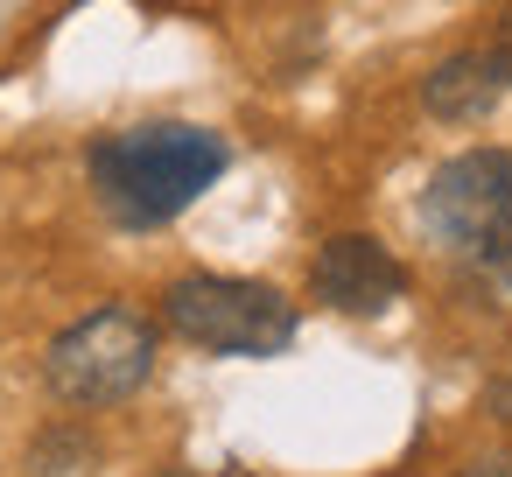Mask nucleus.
I'll list each match as a JSON object with an SVG mask.
<instances>
[{
    "label": "nucleus",
    "instance_id": "nucleus-1",
    "mask_svg": "<svg viewBox=\"0 0 512 477\" xmlns=\"http://www.w3.org/2000/svg\"><path fill=\"white\" fill-rule=\"evenodd\" d=\"M232 148L211 134V127H190V120H141V127H120L106 141H92V197L113 225L127 232H155L169 218H183L218 176H225Z\"/></svg>",
    "mask_w": 512,
    "mask_h": 477
},
{
    "label": "nucleus",
    "instance_id": "nucleus-2",
    "mask_svg": "<svg viewBox=\"0 0 512 477\" xmlns=\"http://www.w3.org/2000/svg\"><path fill=\"white\" fill-rule=\"evenodd\" d=\"M421 225L435 246L484 281L512 288V155L505 148H470L442 162L421 190Z\"/></svg>",
    "mask_w": 512,
    "mask_h": 477
},
{
    "label": "nucleus",
    "instance_id": "nucleus-3",
    "mask_svg": "<svg viewBox=\"0 0 512 477\" xmlns=\"http://www.w3.org/2000/svg\"><path fill=\"white\" fill-rule=\"evenodd\" d=\"M162 316L183 344L218 358H274L295 344V302L246 274H183L169 281Z\"/></svg>",
    "mask_w": 512,
    "mask_h": 477
},
{
    "label": "nucleus",
    "instance_id": "nucleus-4",
    "mask_svg": "<svg viewBox=\"0 0 512 477\" xmlns=\"http://www.w3.org/2000/svg\"><path fill=\"white\" fill-rule=\"evenodd\" d=\"M43 372H50L57 400H71V407H113V400H127V393L148 386V372H155V323L141 309L106 302V309H92L85 323H71L50 344Z\"/></svg>",
    "mask_w": 512,
    "mask_h": 477
},
{
    "label": "nucleus",
    "instance_id": "nucleus-5",
    "mask_svg": "<svg viewBox=\"0 0 512 477\" xmlns=\"http://www.w3.org/2000/svg\"><path fill=\"white\" fill-rule=\"evenodd\" d=\"M309 295L337 316H386L407 295V267L372 232H337L309 260Z\"/></svg>",
    "mask_w": 512,
    "mask_h": 477
},
{
    "label": "nucleus",
    "instance_id": "nucleus-6",
    "mask_svg": "<svg viewBox=\"0 0 512 477\" xmlns=\"http://www.w3.org/2000/svg\"><path fill=\"white\" fill-rule=\"evenodd\" d=\"M498 71H491V57L484 50H456V57H442L428 78H421V106L435 113V120H449V127H470V120H484L491 106H498Z\"/></svg>",
    "mask_w": 512,
    "mask_h": 477
},
{
    "label": "nucleus",
    "instance_id": "nucleus-7",
    "mask_svg": "<svg viewBox=\"0 0 512 477\" xmlns=\"http://www.w3.org/2000/svg\"><path fill=\"white\" fill-rule=\"evenodd\" d=\"M484 57H491V71H498V85H512V15L498 22V36L484 43Z\"/></svg>",
    "mask_w": 512,
    "mask_h": 477
},
{
    "label": "nucleus",
    "instance_id": "nucleus-8",
    "mask_svg": "<svg viewBox=\"0 0 512 477\" xmlns=\"http://www.w3.org/2000/svg\"><path fill=\"white\" fill-rule=\"evenodd\" d=\"M463 477H512V463H470Z\"/></svg>",
    "mask_w": 512,
    "mask_h": 477
},
{
    "label": "nucleus",
    "instance_id": "nucleus-9",
    "mask_svg": "<svg viewBox=\"0 0 512 477\" xmlns=\"http://www.w3.org/2000/svg\"><path fill=\"white\" fill-rule=\"evenodd\" d=\"M155 477H197V470H155Z\"/></svg>",
    "mask_w": 512,
    "mask_h": 477
}]
</instances>
